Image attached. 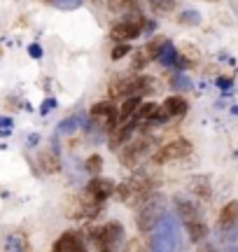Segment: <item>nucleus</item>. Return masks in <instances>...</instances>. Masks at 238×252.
I'll use <instances>...</instances> for the list:
<instances>
[{"instance_id":"1","label":"nucleus","mask_w":238,"mask_h":252,"mask_svg":"<svg viewBox=\"0 0 238 252\" xmlns=\"http://www.w3.org/2000/svg\"><path fill=\"white\" fill-rule=\"evenodd\" d=\"M166 215H168V198H166L164 194L154 191L143 206L138 208V215H136L138 231H140V234H152L156 226L164 222Z\"/></svg>"},{"instance_id":"2","label":"nucleus","mask_w":238,"mask_h":252,"mask_svg":"<svg viewBox=\"0 0 238 252\" xmlns=\"http://www.w3.org/2000/svg\"><path fill=\"white\" fill-rule=\"evenodd\" d=\"M147 252H182L180 245V229L173 215H166L164 222L149 234Z\"/></svg>"},{"instance_id":"3","label":"nucleus","mask_w":238,"mask_h":252,"mask_svg":"<svg viewBox=\"0 0 238 252\" xmlns=\"http://www.w3.org/2000/svg\"><path fill=\"white\" fill-rule=\"evenodd\" d=\"M89 243L96 252H121L124 226L117 220H110L103 226H93L89 231Z\"/></svg>"},{"instance_id":"4","label":"nucleus","mask_w":238,"mask_h":252,"mask_svg":"<svg viewBox=\"0 0 238 252\" xmlns=\"http://www.w3.org/2000/svg\"><path fill=\"white\" fill-rule=\"evenodd\" d=\"M149 150H152V140L147 138V133L133 135V138L119 150V161H121V166H126V168H136L138 163L149 154Z\"/></svg>"},{"instance_id":"5","label":"nucleus","mask_w":238,"mask_h":252,"mask_svg":"<svg viewBox=\"0 0 238 252\" xmlns=\"http://www.w3.org/2000/svg\"><path fill=\"white\" fill-rule=\"evenodd\" d=\"M140 33H145V17H143L140 12H136V9L128 12L126 19L117 21V24L110 28V37L115 42H128V40L138 37Z\"/></svg>"},{"instance_id":"6","label":"nucleus","mask_w":238,"mask_h":252,"mask_svg":"<svg viewBox=\"0 0 238 252\" xmlns=\"http://www.w3.org/2000/svg\"><path fill=\"white\" fill-rule=\"evenodd\" d=\"M192 152H194L192 143H189V140H184V138H178V140H171L168 145L159 147L152 159H154V163H171V161H178V159L189 157Z\"/></svg>"},{"instance_id":"7","label":"nucleus","mask_w":238,"mask_h":252,"mask_svg":"<svg viewBox=\"0 0 238 252\" xmlns=\"http://www.w3.org/2000/svg\"><path fill=\"white\" fill-rule=\"evenodd\" d=\"M115 189H117V185H115L112 180H108V178H101V175H96V178H91V180L87 182L84 191H87V194H89L93 201L105 203V201H108L110 196H115Z\"/></svg>"},{"instance_id":"8","label":"nucleus","mask_w":238,"mask_h":252,"mask_svg":"<svg viewBox=\"0 0 238 252\" xmlns=\"http://www.w3.org/2000/svg\"><path fill=\"white\" fill-rule=\"evenodd\" d=\"M187 110H189V105H187V100L182 96H171V98L164 100V105H159V112H156L154 122L178 119V117H182V115H187Z\"/></svg>"},{"instance_id":"9","label":"nucleus","mask_w":238,"mask_h":252,"mask_svg":"<svg viewBox=\"0 0 238 252\" xmlns=\"http://www.w3.org/2000/svg\"><path fill=\"white\" fill-rule=\"evenodd\" d=\"M136 122L138 119H128V122H124V124H119L115 131H110V138H108V145H110V150H121L124 145L133 138V133H136Z\"/></svg>"},{"instance_id":"10","label":"nucleus","mask_w":238,"mask_h":252,"mask_svg":"<svg viewBox=\"0 0 238 252\" xmlns=\"http://www.w3.org/2000/svg\"><path fill=\"white\" fill-rule=\"evenodd\" d=\"M238 226V201H229L222 208L220 217H217V229L220 234H231Z\"/></svg>"},{"instance_id":"11","label":"nucleus","mask_w":238,"mask_h":252,"mask_svg":"<svg viewBox=\"0 0 238 252\" xmlns=\"http://www.w3.org/2000/svg\"><path fill=\"white\" fill-rule=\"evenodd\" d=\"M52 252H89V250H87L84 241L80 238V234H75V231H65V234L59 236V241L54 243Z\"/></svg>"},{"instance_id":"12","label":"nucleus","mask_w":238,"mask_h":252,"mask_svg":"<svg viewBox=\"0 0 238 252\" xmlns=\"http://www.w3.org/2000/svg\"><path fill=\"white\" fill-rule=\"evenodd\" d=\"M37 161H40L42 173H47V175H56V173H61V157H59V150H56L54 145L45 147L42 152L37 154Z\"/></svg>"},{"instance_id":"13","label":"nucleus","mask_w":238,"mask_h":252,"mask_svg":"<svg viewBox=\"0 0 238 252\" xmlns=\"http://www.w3.org/2000/svg\"><path fill=\"white\" fill-rule=\"evenodd\" d=\"M175 210H178V217L182 220L184 224H187V222H194V220H203L199 206L192 203V201H187L184 196H175Z\"/></svg>"},{"instance_id":"14","label":"nucleus","mask_w":238,"mask_h":252,"mask_svg":"<svg viewBox=\"0 0 238 252\" xmlns=\"http://www.w3.org/2000/svg\"><path fill=\"white\" fill-rule=\"evenodd\" d=\"M187 189L192 191L196 198H203V201H210L212 198V185H210V178H206V175H194Z\"/></svg>"},{"instance_id":"15","label":"nucleus","mask_w":238,"mask_h":252,"mask_svg":"<svg viewBox=\"0 0 238 252\" xmlns=\"http://www.w3.org/2000/svg\"><path fill=\"white\" fill-rule=\"evenodd\" d=\"M140 103H143V96H138V94H133V96H126V98H121V108H119V122L124 124V122H128V119L136 117L138 108H140Z\"/></svg>"},{"instance_id":"16","label":"nucleus","mask_w":238,"mask_h":252,"mask_svg":"<svg viewBox=\"0 0 238 252\" xmlns=\"http://www.w3.org/2000/svg\"><path fill=\"white\" fill-rule=\"evenodd\" d=\"M184 231H187L192 243H201L203 238L208 236V226H206L203 220H194V222H187V224H184Z\"/></svg>"},{"instance_id":"17","label":"nucleus","mask_w":238,"mask_h":252,"mask_svg":"<svg viewBox=\"0 0 238 252\" xmlns=\"http://www.w3.org/2000/svg\"><path fill=\"white\" fill-rule=\"evenodd\" d=\"M5 252H28V238L21 231L9 234L5 241Z\"/></svg>"},{"instance_id":"18","label":"nucleus","mask_w":238,"mask_h":252,"mask_svg":"<svg viewBox=\"0 0 238 252\" xmlns=\"http://www.w3.org/2000/svg\"><path fill=\"white\" fill-rule=\"evenodd\" d=\"M156 112H159V105L152 103V100H147V103H140V108L136 112V119L138 122H154Z\"/></svg>"},{"instance_id":"19","label":"nucleus","mask_w":238,"mask_h":252,"mask_svg":"<svg viewBox=\"0 0 238 252\" xmlns=\"http://www.w3.org/2000/svg\"><path fill=\"white\" fill-rule=\"evenodd\" d=\"M168 42H171V40H168V37H164V35H156L154 40H149V42H147V47H145L149 61H156V59H159V54H161V49H164Z\"/></svg>"},{"instance_id":"20","label":"nucleus","mask_w":238,"mask_h":252,"mask_svg":"<svg viewBox=\"0 0 238 252\" xmlns=\"http://www.w3.org/2000/svg\"><path fill=\"white\" fill-rule=\"evenodd\" d=\"M178 56H180V52L175 49L173 42H168V45L161 49V54H159L156 61L161 63V65H175V63H178Z\"/></svg>"},{"instance_id":"21","label":"nucleus","mask_w":238,"mask_h":252,"mask_svg":"<svg viewBox=\"0 0 238 252\" xmlns=\"http://www.w3.org/2000/svg\"><path fill=\"white\" fill-rule=\"evenodd\" d=\"M108 7L115 14H124V12H133L136 9V0H108Z\"/></svg>"},{"instance_id":"22","label":"nucleus","mask_w":238,"mask_h":252,"mask_svg":"<svg viewBox=\"0 0 238 252\" xmlns=\"http://www.w3.org/2000/svg\"><path fill=\"white\" fill-rule=\"evenodd\" d=\"M154 14H171L175 9V0H147Z\"/></svg>"},{"instance_id":"23","label":"nucleus","mask_w":238,"mask_h":252,"mask_svg":"<svg viewBox=\"0 0 238 252\" xmlns=\"http://www.w3.org/2000/svg\"><path fill=\"white\" fill-rule=\"evenodd\" d=\"M84 168H87V173H89L91 178H96L98 173H103V157L101 154H91V157L84 161Z\"/></svg>"},{"instance_id":"24","label":"nucleus","mask_w":238,"mask_h":252,"mask_svg":"<svg viewBox=\"0 0 238 252\" xmlns=\"http://www.w3.org/2000/svg\"><path fill=\"white\" fill-rule=\"evenodd\" d=\"M110 112H115L112 98H105V100H101V103L91 105V117H108Z\"/></svg>"},{"instance_id":"25","label":"nucleus","mask_w":238,"mask_h":252,"mask_svg":"<svg viewBox=\"0 0 238 252\" xmlns=\"http://www.w3.org/2000/svg\"><path fill=\"white\" fill-rule=\"evenodd\" d=\"M180 24L182 26H199L201 24V14L196 9H184L182 14H180Z\"/></svg>"},{"instance_id":"26","label":"nucleus","mask_w":238,"mask_h":252,"mask_svg":"<svg viewBox=\"0 0 238 252\" xmlns=\"http://www.w3.org/2000/svg\"><path fill=\"white\" fill-rule=\"evenodd\" d=\"M180 54H182L189 63H196L199 59H201V54H199V49H196L194 45H189V42H184V45H182V49H180Z\"/></svg>"},{"instance_id":"27","label":"nucleus","mask_w":238,"mask_h":252,"mask_svg":"<svg viewBox=\"0 0 238 252\" xmlns=\"http://www.w3.org/2000/svg\"><path fill=\"white\" fill-rule=\"evenodd\" d=\"M75 128H77V119L68 117L65 122H61V124H59V128H56V131H59L61 135H70V133H75Z\"/></svg>"},{"instance_id":"28","label":"nucleus","mask_w":238,"mask_h":252,"mask_svg":"<svg viewBox=\"0 0 238 252\" xmlns=\"http://www.w3.org/2000/svg\"><path fill=\"white\" fill-rule=\"evenodd\" d=\"M147 63H149V56H147V52L145 49H140V52H136V56H133V70H143Z\"/></svg>"},{"instance_id":"29","label":"nucleus","mask_w":238,"mask_h":252,"mask_svg":"<svg viewBox=\"0 0 238 252\" xmlns=\"http://www.w3.org/2000/svg\"><path fill=\"white\" fill-rule=\"evenodd\" d=\"M128 52H131V45H128V42H117L115 49H112V61H119V59L128 56Z\"/></svg>"},{"instance_id":"30","label":"nucleus","mask_w":238,"mask_h":252,"mask_svg":"<svg viewBox=\"0 0 238 252\" xmlns=\"http://www.w3.org/2000/svg\"><path fill=\"white\" fill-rule=\"evenodd\" d=\"M171 84H173V87H178V89H192V82L187 80V77H182V75L173 77V80H171Z\"/></svg>"},{"instance_id":"31","label":"nucleus","mask_w":238,"mask_h":252,"mask_svg":"<svg viewBox=\"0 0 238 252\" xmlns=\"http://www.w3.org/2000/svg\"><path fill=\"white\" fill-rule=\"evenodd\" d=\"M217 87H220V89H222V87H224V89H229L231 80H229V77H220V80H217Z\"/></svg>"},{"instance_id":"32","label":"nucleus","mask_w":238,"mask_h":252,"mask_svg":"<svg viewBox=\"0 0 238 252\" xmlns=\"http://www.w3.org/2000/svg\"><path fill=\"white\" fill-rule=\"evenodd\" d=\"M59 2H61V7H75L80 0H59Z\"/></svg>"},{"instance_id":"33","label":"nucleus","mask_w":238,"mask_h":252,"mask_svg":"<svg viewBox=\"0 0 238 252\" xmlns=\"http://www.w3.org/2000/svg\"><path fill=\"white\" fill-rule=\"evenodd\" d=\"M28 52H30V56H40V54H42V49H40L37 45H33L30 49H28Z\"/></svg>"},{"instance_id":"34","label":"nucleus","mask_w":238,"mask_h":252,"mask_svg":"<svg viewBox=\"0 0 238 252\" xmlns=\"http://www.w3.org/2000/svg\"><path fill=\"white\" fill-rule=\"evenodd\" d=\"M54 105H56V103H54V100H47V103H45V105H42V115H45V112H47V110H52V108H54Z\"/></svg>"},{"instance_id":"35","label":"nucleus","mask_w":238,"mask_h":252,"mask_svg":"<svg viewBox=\"0 0 238 252\" xmlns=\"http://www.w3.org/2000/svg\"><path fill=\"white\" fill-rule=\"evenodd\" d=\"M0 126H7V128H9V126H12V122H9V119H5V117H0Z\"/></svg>"},{"instance_id":"36","label":"nucleus","mask_w":238,"mask_h":252,"mask_svg":"<svg viewBox=\"0 0 238 252\" xmlns=\"http://www.w3.org/2000/svg\"><path fill=\"white\" fill-rule=\"evenodd\" d=\"M42 2H59V0H42Z\"/></svg>"},{"instance_id":"37","label":"nucleus","mask_w":238,"mask_h":252,"mask_svg":"<svg viewBox=\"0 0 238 252\" xmlns=\"http://www.w3.org/2000/svg\"><path fill=\"white\" fill-rule=\"evenodd\" d=\"M121 252H124V250H121Z\"/></svg>"}]
</instances>
